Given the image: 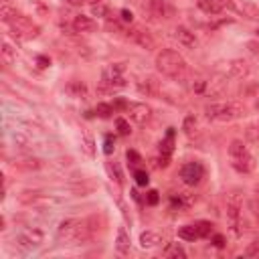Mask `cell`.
<instances>
[{
  "label": "cell",
  "instance_id": "cell-1",
  "mask_svg": "<svg viewBox=\"0 0 259 259\" xmlns=\"http://www.w3.org/2000/svg\"><path fill=\"white\" fill-rule=\"evenodd\" d=\"M156 69L162 75L178 81V79L184 77V73H186L188 67H186V61H184V57L180 53H176L172 49H164V51H160L156 55Z\"/></svg>",
  "mask_w": 259,
  "mask_h": 259
},
{
  "label": "cell",
  "instance_id": "cell-2",
  "mask_svg": "<svg viewBox=\"0 0 259 259\" xmlns=\"http://www.w3.org/2000/svg\"><path fill=\"white\" fill-rule=\"evenodd\" d=\"M204 115L206 119L212 121H233L245 115V105L239 101H223V103H208L204 105Z\"/></svg>",
  "mask_w": 259,
  "mask_h": 259
},
{
  "label": "cell",
  "instance_id": "cell-3",
  "mask_svg": "<svg viewBox=\"0 0 259 259\" xmlns=\"http://www.w3.org/2000/svg\"><path fill=\"white\" fill-rule=\"evenodd\" d=\"M229 156H231V166L241 172V174H251L255 170V158L247 150V146L241 140H233L229 144Z\"/></svg>",
  "mask_w": 259,
  "mask_h": 259
},
{
  "label": "cell",
  "instance_id": "cell-4",
  "mask_svg": "<svg viewBox=\"0 0 259 259\" xmlns=\"http://www.w3.org/2000/svg\"><path fill=\"white\" fill-rule=\"evenodd\" d=\"M227 223H229V229L235 237H241L243 235V217H241V194L237 192H231L227 194Z\"/></svg>",
  "mask_w": 259,
  "mask_h": 259
},
{
  "label": "cell",
  "instance_id": "cell-5",
  "mask_svg": "<svg viewBox=\"0 0 259 259\" xmlns=\"http://www.w3.org/2000/svg\"><path fill=\"white\" fill-rule=\"evenodd\" d=\"M6 24L10 26L12 34L18 36V38H34V36L38 34V30H40L28 16H24V14H20V12H18L12 20H8Z\"/></svg>",
  "mask_w": 259,
  "mask_h": 259
},
{
  "label": "cell",
  "instance_id": "cell-6",
  "mask_svg": "<svg viewBox=\"0 0 259 259\" xmlns=\"http://www.w3.org/2000/svg\"><path fill=\"white\" fill-rule=\"evenodd\" d=\"M123 63H113V65H107L103 69V75H101V85L107 87V89H115V87H125V79H123Z\"/></svg>",
  "mask_w": 259,
  "mask_h": 259
},
{
  "label": "cell",
  "instance_id": "cell-7",
  "mask_svg": "<svg viewBox=\"0 0 259 259\" xmlns=\"http://www.w3.org/2000/svg\"><path fill=\"white\" fill-rule=\"evenodd\" d=\"M125 113H127V117H130L134 123L144 125V123H148L150 117H152V107H150L148 103H142V101H130V103L125 105Z\"/></svg>",
  "mask_w": 259,
  "mask_h": 259
},
{
  "label": "cell",
  "instance_id": "cell-8",
  "mask_svg": "<svg viewBox=\"0 0 259 259\" xmlns=\"http://www.w3.org/2000/svg\"><path fill=\"white\" fill-rule=\"evenodd\" d=\"M204 178V166L200 162H186L180 168V180L186 186H196Z\"/></svg>",
  "mask_w": 259,
  "mask_h": 259
},
{
  "label": "cell",
  "instance_id": "cell-9",
  "mask_svg": "<svg viewBox=\"0 0 259 259\" xmlns=\"http://www.w3.org/2000/svg\"><path fill=\"white\" fill-rule=\"evenodd\" d=\"M125 38H127L130 42H134V45L146 49V51H152V49L156 47V42H154V38L150 36V32H146V30H142V28H138V26H130V28L125 30Z\"/></svg>",
  "mask_w": 259,
  "mask_h": 259
},
{
  "label": "cell",
  "instance_id": "cell-10",
  "mask_svg": "<svg viewBox=\"0 0 259 259\" xmlns=\"http://www.w3.org/2000/svg\"><path fill=\"white\" fill-rule=\"evenodd\" d=\"M172 152H174V127H168L166 136H164L162 142H160V162H158V166L166 168V166L170 164Z\"/></svg>",
  "mask_w": 259,
  "mask_h": 259
},
{
  "label": "cell",
  "instance_id": "cell-11",
  "mask_svg": "<svg viewBox=\"0 0 259 259\" xmlns=\"http://www.w3.org/2000/svg\"><path fill=\"white\" fill-rule=\"evenodd\" d=\"M79 221H81V219H65V221L59 225V229H57L59 241L73 243V241H75V235H77V229H79Z\"/></svg>",
  "mask_w": 259,
  "mask_h": 259
},
{
  "label": "cell",
  "instance_id": "cell-12",
  "mask_svg": "<svg viewBox=\"0 0 259 259\" xmlns=\"http://www.w3.org/2000/svg\"><path fill=\"white\" fill-rule=\"evenodd\" d=\"M138 91H140L142 95H146V97H156L158 91H160V81H158L156 77H152V75L142 77V79L138 81Z\"/></svg>",
  "mask_w": 259,
  "mask_h": 259
},
{
  "label": "cell",
  "instance_id": "cell-13",
  "mask_svg": "<svg viewBox=\"0 0 259 259\" xmlns=\"http://www.w3.org/2000/svg\"><path fill=\"white\" fill-rule=\"evenodd\" d=\"M16 241H18L20 247H24V249H32V247H36V245L42 243V233L36 231V229H28V231H24L22 235H18Z\"/></svg>",
  "mask_w": 259,
  "mask_h": 259
},
{
  "label": "cell",
  "instance_id": "cell-14",
  "mask_svg": "<svg viewBox=\"0 0 259 259\" xmlns=\"http://www.w3.org/2000/svg\"><path fill=\"white\" fill-rule=\"evenodd\" d=\"M174 36H176L178 42H180L182 47H186V49H194V47L198 45L196 34H194L190 28H186V26H176V28H174Z\"/></svg>",
  "mask_w": 259,
  "mask_h": 259
},
{
  "label": "cell",
  "instance_id": "cell-15",
  "mask_svg": "<svg viewBox=\"0 0 259 259\" xmlns=\"http://www.w3.org/2000/svg\"><path fill=\"white\" fill-rule=\"evenodd\" d=\"M229 75L235 79H243L249 75V63L245 59H235L229 63Z\"/></svg>",
  "mask_w": 259,
  "mask_h": 259
},
{
  "label": "cell",
  "instance_id": "cell-16",
  "mask_svg": "<svg viewBox=\"0 0 259 259\" xmlns=\"http://www.w3.org/2000/svg\"><path fill=\"white\" fill-rule=\"evenodd\" d=\"M73 30L75 32H91V30H95V20L85 14H79L73 18Z\"/></svg>",
  "mask_w": 259,
  "mask_h": 259
},
{
  "label": "cell",
  "instance_id": "cell-17",
  "mask_svg": "<svg viewBox=\"0 0 259 259\" xmlns=\"http://www.w3.org/2000/svg\"><path fill=\"white\" fill-rule=\"evenodd\" d=\"M115 249L119 255H130V235L123 227L117 229V239H115Z\"/></svg>",
  "mask_w": 259,
  "mask_h": 259
},
{
  "label": "cell",
  "instance_id": "cell-18",
  "mask_svg": "<svg viewBox=\"0 0 259 259\" xmlns=\"http://www.w3.org/2000/svg\"><path fill=\"white\" fill-rule=\"evenodd\" d=\"M148 10L156 18L168 16V4H166V0H148Z\"/></svg>",
  "mask_w": 259,
  "mask_h": 259
},
{
  "label": "cell",
  "instance_id": "cell-19",
  "mask_svg": "<svg viewBox=\"0 0 259 259\" xmlns=\"http://www.w3.org/2000/svg\"><path fill=\"white\" fill-rule=\"evenodd\" d=\"M178 237L184 239V241H198L200 239V233L196 229V223L194 225H182L178 229Z\"/></svg>",
  "mask_w": 259,
  "mask_h": 259
},
{
  "label": "cell",
  "instance_id": "cell-20",
  "mask_svg": "<svg viewBox=\"0 0 259 259\" xmlns=\"http://www.w3.org/2000/svg\"><path fill=\"white\" fill-rule=\"evenodd\" d=\"M158 243H162V239H160V235H158V233H154V231H144V233L140 235V245H142L144 249L156 247Z\"/></svg>",
  "mask_w": 259,
  "mask_h": 259
},
{
  "label": "cell",
  "instance_id": "cell-21",
  "mask_svg": "<svg viewBox=\"0 0 259 259\" xmlns=\"http://www.w3.org/2000/svg\"><path fill=\"white\" fill-rule=\"evenodd\" d=\"M196 6L206 14H219L223 10L219 0H196Z\"/></svg>",
  "mask_w": 259,
  "mask_h": 259
},
{
  "label": "cell",
  "instance_id": "cell-22",
  "mask_svg": "<svg viewBox=\"0 0 259 259\" xmlns=\"http://www.w3.org/2000/svg\"><path fill=\"white\" fill-rule=\"evenodd\" d=\"M67 93H71L73 97L85 99V97H87V87H85V83H81V81H71V83L67 85Z\"/></svg>",
  "mask_w": 259,
  "mask_h": 259
},
{
  "label": "cell",
  "instance_id": "cell-23",
  "mask_svg": "<svg viewBox=\"0 0 259 259\" xmlns=\"http://www.w3.org/2000/svg\"><path fill=\"white\" fill-rule=\"evenodd\" d=\"M162 255H164V257H174V259H184V257H186V251H184L178 243H170V245L162 251Z\"/></svg>",
  "mask_w": 259,
  "mask_h": 259
},
{
  "label": "cell",
  "instance_id": "cell-24",
  "mask_svg": "<svg viewBox=\"0 0 259 259\" xmlns=\"http://www.w3.org/2000/svg\"><path fill=\"white\" fill-rule=\"evenodd\" d=\"M182 132H184L188 138H192V136L198 132V123H196V117H194V115H186V117H184V121H182Z\"/></svg>",
  "mask_w": 259,
  "mask_h": 259
},
{
  "label": "cell",
  "instance_id": "cell-25",
  "mask_svg": "<svg viewBox=\"0 0 259 259\" xmlns=\"http://www.w3.org/2000/svg\"><path fill=\"white\" fill-rule=\"evenodd\" d=\"M241 12H243V16H247L251 20H259V8L253 2H243L241 4Z\"/></svg>",
  "mask_w": 259,
  "mask_h": 259
},
{
  "label": "cell",
  "instance_id": "cell-26",
  "mask_svg": "<svg viewBox=\"0 0 259 259\" xmlns=\"http://www.w3.org/2000/svg\"><path fill=\"white\" fill-rule=\"evenodd\" d=\"M2 57H4V63H8V65L16 61V49H12L8 40L2 42Z\"/></svg>",
  "mask_w": 259,
  "mask_h": 259
},
{
  "label": "cell",
  "instance_id": "cell-27",
  "mask_svg": "<svg viewBox=\"0 0 259 259\" xmlns=\"http://www.w3.org/2000/svg\"><path fill=\"white\" fill-rule=\"evenodd\" d=\"M16 14H18V10H16V8H12L8 2H4V4H2V8H0V18H2L4 22L12 20Z\"/></svg>",
  "mask_w": 259,
  "mask_h": 259
},
{
  "label": "cell",
  "instance_id": "cell-28",
  "mask_svg": "<svg viewBox=\"0 0 259 259\" xmlns=\"http://www.w3.org/2000/svg\"><path fill=\"white\" fill-rule=\"evenodd\" d=\"M196 229H198V233H200V239H206V237H210V235L214 233L212 223H208V221H198V223H196Z\"/></svg>",
  "mask_w": 259,
  "mask_h": 259
},
{
  "label": "cell",
  "instance_id": "cell-29",
  "mask_svg": "<svg viewBox=\"0 0 259 259\" xmlns=\"http://www.w3.org/2000/svg\"><path fill=\"white\" fill-rule=\"evenodd\" d=\"M243 255H247V257H259V235H257V237H253V241L245 247Z\"/></svg>",
  "mask_w": 259,
  "mask_h": 259
},
{
  "label": "cell",
  "instance_id": "cell-30",
  "mask_svg": "<svg viewBox=\"0 0 259 259\" xmlns=\"http://www.w3.org/2000/svg\"><path fill=\"white\" fill-rule=\"evenodd\" d=\"M95 111H97V115L99 117H109L113 111H115V107H113V103H97V107H95Z\"/></svg>",
  "mask_w": 259,
  "mask_h": 259
},
{
  "label": "cell",
  "instance_id": "cell-31",
  "mask_svg": "<svg viewBox=\"0 0 259 259\" xmlns=\"http://www.w3.org/2000/svg\"><path fill=\"white\" fill-rule=\"evenodd\" d=\"M115 127H117V134H119V136H130V134H132L130 121H127L125 117H117V119H115Z\"/></svg>",
  "mask_w": 259,
  "mask_h": 259
},
{
  "label": "cell",
  "instance_id": "cell-32",
  "mask_svg": "<svg viewBox=\"0 0 259 259\" xmlns=\"http://www.w3.org/2000/svg\"><path fill=\"white\" fill-rule=\"evenodd\" d=\"M81 148H83V152L89 156V158H93L95 156V148H93V138L89 136V134H85L83 136V144H81Z\"/></svg>",
  "mask_w": 259,
  "mask_h": 259
},
{
  "label": "cell",
  "instance_id": "cell-33",
  "mask_svg": "<svg viewBox=\"0 0 259 259\" xmlns=\"http://www.w3.org/2000/svg\"><path fill=\"white\" fill-rule=\"evenodd\" d=\"M107 172L111 174V178H115L117 186H121V184H123V176H121V172H119L117 164H111V162H107Z\"/></svg>",
  "mask_w": 259,
  "mask_h": 259
},
{
  "label": "cell",
  "instance_id": "cell-34",
  "mask_svg": "<svg viewBox=\"0 0 259 259\" xmlns=\"http://www.w3.org/2000/svg\"><path fill=\"white\" fill-rule=\"evenodd\" d=\"M91 14H93V16H103V18H109V16H107V14H109V10H107V6H105V4H101V2L91 4Z\"/></svg>",
  "mask_w": 259,
  "mask_h": 259
},
{
  "label": "cell",
  "instance_id": "cell-35",
  "mask_svg": "<svg viewBox=\"0 0 259 259\" xmlns=\"http://www.w3.org/2000/svg\"><path fill=\"white\" fill-rule=\"evenodd\" d=\"M134 178H136V184H140V186H148V182H150L148 172L146 170H140V168L134 170Z\"/></svg>",
  "mask_w": 259,
  "mask_h": 259
},
{
  "label": "cell",
  "instance_id": "cell-36",
  "mask_svg": "<svg viewBox=\"0 0 259 259\" xmlns=\"http://www.w3.org/2000/svg\"><path fill=\"white\" fill-rule=\"evenodd\" d=\"M125 158H127V164H132V166H140L144 160H142V156L136 152V150H127L125 152Z\"/></svg>",
  "mask_w": 259,
  "mask_h": 259
},
{
  "label": "cell",
  "instance_id": "cell-37",
  "mask_svg": "<svg viewBox=\"0 0 259 259\" xmlns=\"http://www.w3.org/2000/svg\"><path fill=\"white\" fill-rule=\"evenodd\" d=\"M158 200H160V196H158V190H150V192L146 194V204L154 206V204H158Z\"/></svg>",
  "mask_w": 259,
  "mask_h": 259
},
{
  "label": "cell",
  "instance_id": "cell-38",
  "mask_svg": "<svg viewBox=\"0 0 259 259\" xmlns=\"http://www.w3.org/2000/svg\"><path fill=\"white\" fill-rule=\"evenodd\" d=\"M113 150H115V142L111 140V136H107V138H105V142H103V152L109 156Z\"/></svg>",
  "mask_w": 259,
  "mask_h": 259
},
{
  "label": "cell",
  "instance_id": "cell-39",
  "mask_svg": "<svg viewBox=\"0 0 259 259\" xmlns=\"http://www.w3.org/2000/svg\"><path fill=\"white\" fill-rule=\"evenodd\" d=\"M247 51L251 53V55H255V57H259V40H247Z\"/></svg>",
  "mask_w": 259,
  "mask_h": 259
},
{
  "label": "cell",
  "instance_id": "cell-40",
  "mask_svg": "<svg viewBox=\"0 0 259 259\" xmlns=\"http://www.w3.org/2000/svg\"><path fill=\"white\" fill-rule=\"evenodd\" d=\"M192 91H196V93H200V91H204V87H206V81H202V79H196L192 85Z\"/></svg>",
  "mask_w": 259,
  "mask_h": 259
},
{
  "label": "cell",
  "instance_id": "cell-41",
  "mask_svg": "<svg viewBox=\"0 0 259 259\" xmlns=\"http://www.w3.org/2000/svg\"><path fill=\"white\" fill-rule=\"evenodd\" d=\"M65 2H69L71 6H81V4H97L101 0H65Z\"/></svg>",
  "mask_w": 259,
  "mask_h": 259
},
{
  "label": "cell",
  "instance_id": "cell-42",
  "mask_svg": "<svg viewBox=\"0 0 259 259\" xmlns=\"http://www.w3.org/2000/svg\"><path fill=\"white\" fill-rule=\"evenodd\" d=\"M36 63H38V67H49V65H51V59H49V57L38 55V57H36Z\"/></svg>",
  "mask_w": 259,
  "mask_h": 259
},
{
  "label": "cell",
  "instance_id": "cell-43",
  "mask_svg": "<svg viewBox=\"0 0 259 259\" xmlns=\"http://www.w3.org/2000/svg\"><path fill=\"white\" fill-rule=\"evenodd\" d=\"M219 2H221L223 10H225V8H229V10H235V4H233V0H219Z\"/></svg>",
  "mask_w": 259,
  "mask_h": 259
},
{
  "label": "cell",
  "instance_id": "cell-44",
  "mask_svg": "<svg viewBox=\"0 0 259 259\" xmlns=\"http://www.w3.org/2000/svg\"><path fill=\"white\" fill-rule=\"evenodd\" d=\"M119 14H121V18H123V20H125V22H132V18H134V14H132V12H130V10H121V12H119Z\"/></svg>",
  "mask_w": 259,
  "mask_h": 259
},
{
  "label": "cell",
  "instance_id": "cell-45",
  "mask_svg": "<svg viewBox=\"0 0 259 259\" xmlns=\"http://www.w3.org/2000/svg\"><path fill=\"white\" fill-rule=\"evenodd\" d=\"M214 245H217V247H223V245H225V239H223L221 235H214Z\"/></svg>",
  "mask_w": 259,
  "mask_h": 259
},
{
  "label": "cell",
  "instance_id": "cell-46",
  "mask_svg": "<svg viewBox=\"0 0 259 259\" xmlns=\"http://www.w3.org/2000/svg\"><path fill=\"white\" fill-rule=\"evenodd\" d=\"M255 198L259 200V184H255Z\"/></svg>",
  "mask_w": 259,
  "mask_h": 259
},
{
  "label": "cell",
  "instance_id": "cell-47",
  "mask_svg": "<svg viewBox=\"0 0 259 259\" xmlns=\"http://www.w3.org/2000/svg\"><path fill=\"white\" fill-rule=\"evenodd\" d=\"M257 111H259V99H257Z\"/></svg>",
  "mask_w": 259,
  "mask_h": 259
}]
</instances>
